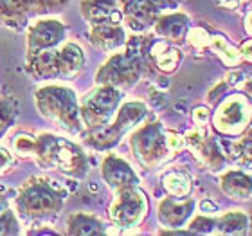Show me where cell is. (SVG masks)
<instances>
[{
  "label": "cell",
  "instance_id": "obj_29",
  "mask_svg": "<svg viewBox=\"0 0 252 236\" xmlns=\"http://www.w3.org/2000/svg\"><path fill=\"white\" fill-rule=\"evenodd\" d=\"M189 40V43H193L194 47H205V45H209L211 42V34L205 29H202V27H189V31H188V36H186Z\"/></svg>",
  "mask_w": 252,
  "mask_h": 236
},
{
  "label": "cell",
  "instance_id": "obj_21",
  "mask_svg": "<svg viewBox=\"0 0 252 236\" xmlns=\"http://www.w3.org/2000/svg\"><path fill=\"white\" fill-rule=\"evenodd\" d=\"M67 233L74 236H101L106 229L99 218L87 213H74L67 222Z\"/></svg>",
  "mask_w": 252,
  "mask_h": 236
},
{
  "label": "cell",
  "instance_id": "obj_32",
  "mask_svg": "<svg viewBox=\"0 0 252 236\" xmlns=\"http://www.w3.org/2000/svg\"><path fill=\"white\" fill-rule=\"evenodd\" d=\"M209 117H211V112H209V108H207V106H196V108L193 110V121L198 126L204 125Z\"/></svg>",
  "mask_w": 252,
  "mask_h": 236
},
{
  "label": "cell",
  "instance_id": "obj_30",
  "mask_svg": "<svg viewBox=\"0 0 252 236\" xmlns=\"http://www.w3.org/2000/svg\"><path fill=\"white\" fill-rule=\"evenodd\" d=\"M13 164H15V155H13V152H9V150L4 146H0V177L5 175L7 171H11Z\"/></svg>",
  "mask_w": 252,
  "mask_h": 236
},
{
  "label": "cell",
  "instance_id": "obj_16",
  "mask_svg": "<svg viewBox=\"0 0 252 236\" xmlns=\"http://www.w3.org/2000/svg\"><path fill=\"white\" fill-rule=\"evenodd\" d=\"M89 40L95 49L110 53L126 43V31L121 22H103L90 27Z\"/></svg>",
  "mask_w": 252,
  "mask_h": 236
},
{
  "label": "cell",
  "instance_id": "obj_20",
  "mask_svg": "<svg viewBox=\"0 0 252 236\" xmlns=\"http://www.w3.org/2000/svg\"><path fill=\"white\" fill-rule=\"evenodd\" d=\"M221 191L236 200H245L252 197V177L240 169H231L220 177Z\"/></svg>",
  "mask_w": 252,
  "mask_h": 236
},
{
  "label": "cell",
  "instance_id": "obj_27",
  "mask_svg": "<svg viewBox=\"0 0 252 236\" xmlns=\"http://www.w3.org/2000/svg\"><path fill=\"white\" fill-rule=\"evenodd\" d=\"M34 152H36V137L34 135L22 132L13 139V153L24 159H34Z\"/></svg>",
  "mask_w": 252,
  "mask_h": 236
},
{
  "label": "cell",
  "instance_id": "obj_17",
  "mask_svg": "<svg viewBox=\"0 0 252 236\" xmlns=\"http://www.w3.org/2000/svg\"><path fill=\"white\" fill-rule=\"evenodd\" d=\"M191 27L189 16L184 13H168V15H160L153 24L155 34L160 36L166 42L179 45V43L186 42L188 31Z\"/></svg>",
  "mask_w": 252,
  "mask_h": 236
},
{
  "label": "cell",
  "instance_id": "obj_1",
  "mask_svg": "<svg viewBox=\"0 0 252 236\" xmlns=\"http://www.w3.org/2000/svg\"><path fill=\"white\" fill-rule=\"evenodd\" d=\"M34 103L43 119L58 126L70 135L83 134V123L79 116L78 96L65 85H45L34 92Z\"/></svg>",
  "mask_w": 252,
  "mask_h": 236
},
{
  "label": "cell",
  "instance_id": "obj_31",
  "mask_svg": "<svg viewBox=\"0 0 252 236\" xmlns=\"http://www.w3.org/2000/svg\"><path fill=\"white\" fill-rule=\"evenodd\" d=\"M148 4L152 5L153 9L157 11L158 15H162L164 11H169V9H177L180 4V0H146Z\"/></svg>",
  "mask_w": 252,
  "mask_h": 236
},
{
  "label": "cell",
  "instance_id": "obj_14",
  "mask_svg": "<svg viewBox=\"0 0 252 236\" xmlns=\"http://www.w3.org/2000/svg\"><path fill=\"white\" fill-rule=\"evenodd\" d=\"M146 58L148 63L164 74H171L179 68L182 62V53L175 47L173 43L166 40H148L146 43Z\"/></svg>",
  "mask_w": 252,
  "mask_h": 236
},
{
  "label": "cell",
  "instance_id": "obj_3",
  "mask_svg": "<svg viewBox=\"0 0 252 236\" xmlns=\"http://www.w3.org/2000/svg\"><path fill=\"white\" fill-rule=\"evenodd\" d=\"M148 38L133 36L126 43L125 53L114 54L95 74L97 85H110L116 89H130L139 81L146 67Z\"/></svg>",
  "mask_w": 252,
  "mask_h": 236
},
{
  "label": "cell",
  "instance_id": "obj_33",
  "mask_svg": "<svg viewBox=\"0 0 252 236\" xmlns=\"http://www.w3.org/2000/svg\"><path fill=\"white\" fill-rule=\"evenodd\" d=\"M240 54H242V58L252 62V40H247V42L242 43V47H240Z\"/></svg>",
  "mask_w": 252,
  "mask_h": 236
},
{
  "label": "cell",
  "instance_id": "obj_35",
  "mask_svg": "<svg viewBox=\"0 0 252 236\" xmlns=\"http://www.w3.org/2000/svg\"><path fill=\"white\" fill-rule=\"evenodd\" d=\"M7 209H11V205H9V200L5 199V195L0 191V216L4 215L5 211Z\"/></svg>",
  "mask_w": 252,
  "mask_h": 236
},
{
  "label": "cell",
  "instance_id": "obj_36",
  "mask_svg": "<svg viewBox=\"0 0 252 236\" xmlns=\"http://www.w3.org/2000/svg\"><path fill=\"white\" fill-rule=\"evenodd\" d=\"M216 4H220L221 7H227V9H234L240 4V0H216Z\"/></svg>",
  "mask_w": 252,
  "mask_h": 236
},
{
  "label": "cell",
  "instance_id": "obj_2",
  "mask_svg": "<svg viewBox=\"0 0 252 236\" xmlns=\"http://www.w3.org/2000/svg\"><path fill=\"white\" fill-rule=\"evenodd\" d=\"M34 159L42 168L54 169L74 178H83L89 171V161L81 146L54 134H42L36 137Z\"/></svg>",
  "mask_w": 252,
  "mask_h": 236
},
{
  "label": "cell",
  "instance_id": "obj_4",
  "mask_svg": "<svg viewBox=\"0 0 252 236\" xmlns=\"http://www.w3.org/2000/svg\"><path fill=\"white\" fill-rule=\"evenodd\" d=\"M184 144V137L166 132L160 123H148L133 132L130 137V148L139 164L144 168H157L177 153Z\"/></svg>",
  "mask_w": 252,
  "mask_h": 236
},
{
  "label": "cell",
  "instance_id": "obj_26",
  "mask_svg": "<svg viewBox=\"0 0 252 236\" xmlns=\"http://www.w3.org/2000/svg\"><path fill=\"white\" fill-rule=\"evenodd\" d=\"M16 117V101L0 92V137L13 125Z\"/></svg>",
  "mask_w": 252,
  "mask_h": 236
},
{
  "label": "cell",
  "instance_id": "obj_8",
  "mask_svg": "<svg viewBox=\"0 0 252 236\" xmlns=\"http://www.w3.org/2000/svg\"><path fill=\"white\" fill-rule=\"evenodd\" d=\"M252 121V103L247 96L232 94L220 101L213 114V126L221 135L236 137L247 130Z\"/></svg>",
  "mask_w": 252,
  "mask_h": 236
},
{
  "label": "cell",
  "instance_id": "obj_25",
  "mask_svg": "<svg viewBox=\"0 0 252 236\" xmlns=\"http://www.w3.org/2000/svg\"><path fill=\"white\" fill-rule=\"evenodd\" d=\"M209 45L215 49L216 54H218V56H220L227 65L234 67V65H238V63L242 62V54H240V51L232 47L231 43L227 42L221 34H213V36H211Z\"/></svg>",
  "mask_w": 252,
  "mask_h": 236
},
{
  "label": "cell",
  "instance_id": "obj_11",
  "mask_svg": "<svg viewBox=\"0 0 252 236\" xmlns=\"http://www.w3.org/2000/svg\"><path fill=\"white\" fill-rule=\"evenodd\" d=\"M65 26L56 18H42L27 29V56L58 47L65 40Z\"/></svg>",
  "mask_w": 252,
  "mask_h": 236
},
{
  "label": "cell",
  "instance_id": "obj_37",
  "mask_svg": "<svg viewBox=\"0 0 252 236\" xmlns=\"http://www.w3.org/2000/svg\"><path fill=\"white\" fill-rule=\"evenodd\" d=\"M245 31L249 33V36H252V11L245 16Z\"/></svg>",
  "mask_w": 252,
  "mask_h": 236
},
{
  "label": "cell",
  "instance_id": "obj_38",
  "mask_svg": "<svg viewBox=\"0 0 252 236\" xmlns=\"http://www.w3.org/2000/svg\"><path fill=\"white\" fill-rule=\"evenodd\" d=\"M202 209H211V211H216V205H213L211 202H202Z\"/></svg>",
  "mask_w": 252,
  "mask_h": 236
},
{
  "label": "cell",
  "instance_id": "obj_24",
  "mask_svg": "<svg viewBox=\"0 0 252 236\" xmlns=\"http://www.w3.org/2000/svg\"><path fill=\"white\" fill-rule=\"evenodd\" d=\"M231 159L240 166H252V121L238 141L229 144Z\"/></svg>",
  "mask_w": 252,
  "mask_h": 236
},
{
  "label": "cell",
  "instance_id": "obj_39",
  "mask_svg": "<svg viewBox=\"0 0 252 236\" xmlns=\"http://www.w3.org/2000/svg\"><path fill=\"white\" fill-rule=\"evenodd\" d=\"M245 92H247L249 98H251V100H252V79H251V81H247V83H245Z\"/></svg>",
  "mask_w": 252,
  "mask_h": 236
},
{
  "label": "cell",
  "instance_id": "obj_34",
  "mask_svg": "<svg viewBox=\"0 0 252 236\" xmlns=\"http://www.w3.org/2000/svg\"><path fill=\"white\" fill-rule=\"evenodd\" d=\"M223 92H225V83L221 81V83H218V85L215 87V89H213V90L209 92V101H216L218 98H220L218 94H223Z\"/></svg>",
  "mask_w": 252,
  "mask_h": 236
},
{
  "label": "cell",
  "instance_id": "obj_19",
  "mask_svg": "<svg viewBox=\"0 0 252 236\" xmlns=\"http://www.w3.org/2000/svg\"><path fill=\"white\" fill-rule=\"evenodd\" d=\"M81 16L90 26L103 22H121L123 13L117 0H81L79 4Z\"/></svg>",
  "mask_w": 252,
  "mask_h": 236
},
{
  "label": "cell",
  "instance_id": "obj_10",
  "mask_svg": "<svg viewBox=\"0 0 252 236\" xmlns=\"http://www.w3.org/2000/svg\"><path fill=\"white\" fill-rule=\"evenodd\" d=\"M67 4L68 0H0V24L22 31L27 27L29 16L60 13Z\"/></svg>",
  "mask_w": 252,
  "mask_h": 236
},
{
  "label": "cell",
  "instance_id": "obj_23",
  "mask_svg": "<svg viewBox=\"0 0 252 236\" xmlns=\"http://www.w3.org/2000/svg\"><path fill=\"white\" fill-rule=\"evenodd\" d=\"M249 216L243 211H229L216 220L215 229L221 235H242L247 231Z\"/></svg>",
  "mask_w": 252,
  "mask_h": 236
},
{
  "label": "cell",
  "instance_id": "obj_13",
  "mask_svg": "<svg viewBox=\"0 0 252 236\" xmlns=\"http://www.w3.org/2000/svg\"><path fill=\"white\" fill-rule=\"evenodd\" d=\"M194 200L191 197H166L158 204V220L169 229H179L191 218Z\"/></svg>",
  "mask_w": 252,
  "mask_h": 236
},
{
  "label": "cell",
  "instance_id": "obj_6",
  "mask_svg": "<svg viewBox=\"0 0 252 236\" xmlns=\"http://www.w3.org/2000/svg\"><path fill=\"white\" fill-rule=\"evenodd\" d=\"M148 116V106L142 101H128L117 110V116L106 126L92 132H85V142L94 150H110L121 141L123 135L135 128Z\"/></svg>",
  "mask_w": 252,
  "mask_h": 236
},
{
  "label": "cell",
  "instance_id": "obj_22",
  "mask_svg": "<svg viewBox=\"0 0 252 236\" xmlns=\"http://www.w3.org/2000/svg\"><path fill=\"white\" fill-rule=\"evenodd\" d=\"M162 186L166 189V193L171 197H189L193 184H191V177L182 169H171L162 175Z\"/></svg>",
  "mask_w": 252,
  "mask_h": 236
},
{
  "label": "cell",
  "instance_id": "obj_28",
  "mask_svg": "<svg viewBox=\"0 0 252 236\" xmlns=\"http://www.w3.org/2000/svg\"><path fill=\"white\" fill-rule=\"evenodd\" d=\"M215 226H216L215 218L202 215L189 222V231H191V235H209V233L215 231Z\"/></svg>",
  "mask_w": 252,
  "mask_h": 236
},
{
  "label": "cell",
  "instance_id": "obj_9",
  "mask_svg": "<svg viewBox=\"0 0 252 236\" xmlns=\"http://www.w3.org/2000/svg\"><path fill=\"white\" fill-rule=\"evenodd\" d=\"M148 209L150 204L146 193L139 186H128L116 191V199L112 202L108 215L117 227L131 229L146 218Z\"/></svg>",
  "mask_w": 252,
  "mask_h": 236
},
{
  "label": "cell",
  "instance_id": "obj_12",
  "mask_svg": "<svg viewBox=\"0 0 252 236\" xmlns=\"http://www.w3.org/2000/svg\"><path fill=\"white\" fill-rule=\"evenodd\" d=\"M101 175H103V180L108 184V188H112L114 191L128 186H139V177L133 168L125 159L117 157L114 153H108L105 157L101 164Z\"/></svg>",
  "mask_w": 252,
  "mask_h": 236
},
{
  "label": "cell",
  "instance_id": "obj_5",
  "mask_svg": "<svg viewBox=\"0 0 252 236\" xmlns=\"http://www.w3.org/2000/svg\"><path fill=\"white\" fill-rule=\"evenodd\" d=\"M63 207V195L51 180L32 177L22 184L15 199V209L24 218H47L58 215Z\"/></svg>",
  "mask_w": 252,
  "mask_h": 236
},
{
  "label": "cell",
  "instance_id": "obj_18",
  "mask_svg": "<svg viewBox=\"0 0 252 236\" xmlns=\"http://www.w3.org/2000/svg\"><path fill=\"white\" fill-rule=\"evenodd\" d=\"M56 79L76 78L85 65V53L78 43L68 42L62 49L56 47Z\"/></svg>",
  "mask_w": 252,
  "mask_h": 236
},
{
  "label": "cell",
  "instance_id": "obj_7",
  "mask_svg": "<svg viewBox=\"0 0 252 236\" xmlns=\"http://www.w3.org/2000/svg\"><path fill=\"white\" fill-rule=\"evenodd\" d=\"M123 92L110 85H97L79 101V116L85 132L103 128L114 119V114L119 108Z\"/></svg>",
  "mask_w": 252,
  "mask_h": 236
},
{
  "label": "cell",
  "instance_id": "obj_15",
  "mask_svg": "<svg viewBox=\"0 0 252 236\" xmlns=\"http://www.w3.org/2000/svg\"><path fill=\"white\" fill-rule=\"evenodd\" d=\"M117 2L123 13V20L135 33L146 31L160 16L146 0H117Z\"/></svg>",
  "mask_w": 252,
  "mask_h": 236
}]
</instances>
